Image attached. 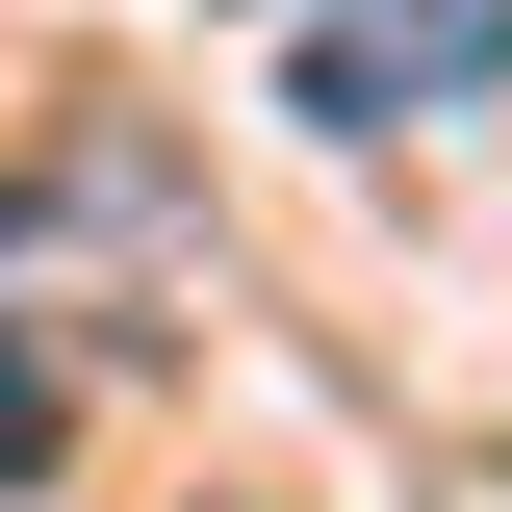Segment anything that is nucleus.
Here are the masks:
<instances>
[{"mask_svg": "<svg viewBox=\"0 0 512 512\" xmlns=\"http://www.w3.org/2000/svg\"><path fill=\"white\" fill-rule=\"evenodd\" d=\"M461 77H512V0H333L282 103L308 128H410V103H461Z\"/></svg>", "mask_w": 512, "mask_h": 512, "instance_id": "1", "label": "nucleus"}, {"mask_svg": "<svg viewBox=\"0 0 512 512\" xmlns=\"http://www.w3.org/2000/svg\"><path fill=\"white\" fill-rule=\"evenodd\" d=\"M26 461H52V359L0 333V487H26Z\"/></svg>", "mask_w": 512, "mask_h": 512, "instance_id": "2", "label": "nucleus"}]
</instances>
